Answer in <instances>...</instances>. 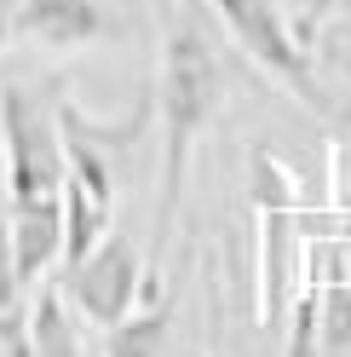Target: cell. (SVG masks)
I'll list each match as a JSON object with an SVG mask.
<instances>
[{"mask_svg": "<svg viewBox=\"0 0 351 357\" xmlns=\"http://www.w3.org/2000/svg\"><path fill=\"white\" fill-rule=\"evenodd\" d=\"M225 98V63L213 52V35L190 12H173L162 29V75H156V116H162V185H156V254L167 248L173 219L185 202L190 150L202 127L219 116Z\"/></svg>", "mask_w": 351, "mask_h": 357, "instance_id": "6da1fadb", "label": "cell"}, {"mask_svg": "<svg viewBox=\"0 0 351 357\" xmlns=\"http://www.w3.org/2000/svg\"><path fill=\"white\" fill-rule=\"evenodd\" d=\"M248 190L259 213V328L282 346L294 317V300L305 288V213H299V178L259 144L248 155Z\"/></svg>", "mask_w": 351, "mask_h": 357, "instance_id": "7a4b0ae2", "label": "cell"}, {"mask_svg": "<svg viewBox=\"0 0 351 357\" xmlns=\"http://www.w3.org/2000/svg\"><path fill=\"white\" fill-rule=\"evenodd\" d=\"M0 132H6L12 202L58 196L63 173H70V150H63V98L35 93L29 81H6L0 86Z\"/></svg>", "mask_w": 351, "mask_h": 357, "instance_id": "3957f363", "label": "cell"}, {"mask_svg": "<svg viewBox=\"0 0 351 357\" xmlns=\"http://www.w3.org/2000/svg\"><path fill=\"white\" fill-rule=\"evenodd\" d=\"M208 6H213L219 24H225V35H231L276 86H288L305 109H322L317 52L299 40V29H294V17H288L282 0H208Z\"/></svg>", "mask_w": 351, "mask_h": 357, "instance_id": "277c9868", "label": "cell"}, {"mask_svg": "<svg viewBox=\"0 0 351 357\" xmlns=\"http://www.w3.org/2000/svg\"><path fill=\"white\" fill-rule=\"evenodd\" d=\"M144 282H150V271L139 265V248H133L127 236L109 231V236H104L81 265H70V282H63V294H70V305L81 311L86 323L109 328V323H121L127 311H139Z\"/></svg>", "mask_w": 351, "mask_h": 357, "instance_id": "5b68a950", "label": "cell"}, {"mask_svg": "<svg viewBox=\"0 0 351 357\" xmlns=\"http://www.w3.org/2000/svg\"><path fill=\"white\" fill-rule=\"evenodd\" d=\"M63 190L58 196H29V202H6V254L17 288L47 277L63 259Z\"/></svg>", "mask_w": 351, "mask_h": 357, "instance_id": "8992f818", "label": "cell"}, {"mask_svg": "<svg viewBox=\"0 0 351 357\" xmlns=\"http://www.w3.org/2000/svg\"><path fill=\"white\" fill-rule=\"evenodd\" d=\"M17 35L47 52H75L109 35L98 0H17Z\"/></svg>", "mask_w": 351, "mask_h": 357, "instance_id": "52a82bcc", "label": "cell"}, {"mask_svg": "<svg viewBox=\"0 0 351 357\" xmlns=\"http://www.w3.org/2000/svg\"><path fill=\"white\" fill-rule=\"evenodd\" d=\"M162 277L150 271L144 282V305L127 311L121 323L104 328V357H162L167 351V334H173V300L156 288Z\"/></svg>", "mask_w": 351, "mask_h": 357, "instance_id": "ba28073f", "label": "cell"}, {"mask_svg": "<svg viewBox=\"0 0 351 357\" xmlns=\"http://www.w3.org/2000/svg\"><path fill=\"white\" fill-rule=\"evenodd\" d=\"M29 334H35V357H81V328L63 288H40V300L29 305Z\"/></svg>", "mask_w": 351, "mask_h": 357, "instance_id": "9c48e42d", "label": "cell"}, {"mask_svg": "<svg viewBox=\"0 0 351 357\" xmlns=\"http://www.w3.org/2000/svg\"><path fill=\"white\" fill-rule=\"evenodd\" d=\"M276 357H328L322 351V282H317V265L305 271V288L294 300V317H288V334H282Z\"/></svg>", "mask_w": 351, "mask_h": 357, "instance_id": "30bf717a", "label": "cell"}, {"mask_svg": "<svg viewBox=\"0 0 351 357\" xmlns=\"http://www.w3.org/2000/svg\"><path fill=\"white\" fill-rule=\"evenodd\" d=\"M0 357H35L29 311H17V305H0Z\"/></svg>", "mask_w": 351, "mask_h": 357, "instance_id": "8fae6325", "label": "cell"}, {"mask_svg": "<svg viewBox=\"0 0 351 357\" xmlns=\"http://www.w3.org/2000/svg\"><path fill=\"white\" fill-rule=\"evenodd\" d=\"M12 35H17V0H0V52H6Z\"/></svg>", "mask_w": 351, "mask_h": 357, "instance_id": "7c38bea8", "label": "cell"}, {"mask_svg": "<svg viewBox=\"0 0 351 357\" xmlns=\"http://www.w3.org/2000/svg\"><path fill=\"white\" fill-rule=\"evenodd\" d=\"M0 167H6V132H0Z\"/></svg>", "mask_w": 351, "mask_h": 357, "instance_id": "4fadbf2b", "label": "cell"}, {"mask_svg": "<svg viewBox=\"0 0 351 357\" xmlns=\"http://www.w3.org/2000/svg\"><path fill=\"white\" fill-rule=\"evenodd\" d=\"M340 225H345V231H351V213H340Z\"/></svg>", "mask_w": 351, "mask_h": 357, "instance_id": "5bb4252c", "label": "cell"}]
</instances>
